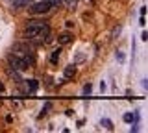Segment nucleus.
<instances>
[{
  "mask_svg": "<svg viewBox=\"0 0 148 133\" xmlns=\"http://www.w3.org/2000/svg\"><path fill=\"white\" fill-rule=\"evenodd\" d=\"M63 76L67 78V80H71V78L76 76V65H69V67H65V70H63Z\"/></svg>",
  "mask_w": 148,
  "mask_h": 133,
  "instance_id": "7ed1b4c3",
  "label": "nucleus"
},
{
  "mask_svg": "<svg viewBox=\"0 0 148 133\" xmlns=\"http://www.w3.org/2000/svg\"><path fill=\"white\" fill-rule=\"evenodd\" d=\"M120 30H122V28H120V26H117V28L113 30V33H111V39H117V35L120 33Z\"/></svg>",
  "mask_w": 148,
  "mask_h": 133,
  "instance_id": "6e6552de",
  "label": "nucleus"
},
{
  "mask_svg": "<svg viewBox=\"0 0 148 133\" xmlns=\"http://www.w3.org/2000/svg\"><path fill=\"white\" fill-rule=\"evenodd\" d=\"M102 126H106L108 130H113V126H111V120H102Z\"/></svg>",
  "mask_w": 148,
  "mask_h": 133,
  "instance_id": "9d476101",
  "label": "nucleus"
},
{
  "mask_svg": "<svg viewBox=\"0 0 148 133\" xmlns=\"http://www.w3.org/2000/svg\"><path fill=\"white\" fill-rule=\"evenodd\" d=\"M59 52H61V50H56V52H54V56H52V61H54V63L58 61V56H59Z\"/></svg>",
  "mask_w": 148,
  "mask_h": 133,
  "instance_id": "9b49d317",
  "label": "nucleus"
},
{
  "mask_svg": "<svg viewBox=\"0 0 148 133\" xmlns=\"http://www.w3.org/2000/svg\"><path fill=\"white\" fill-rule=\"evenodd\" d=\"M32 0H15V10H18V8H26L30 6Z\"/></svg>",
  "mask_w": 148,
  "mask_h": 133,
  "instance_id": "423d86ee",
  "label": "nucleus"
},
{
  "mask_svg": "<svg viewBox=\"0 0 148 133\" xmlns=\"http://www.w3.org/2000/svg\"><path fill=\"white\" fill-rule=\"evenodd\" d=\"M24 35L28 39H34V41H48L50 28L41 20H30L24 28Z\"/></svg>",
  "mask_w": 148,
  "mask_h": 133,
  "instance_id": "f257e3e1",
  "label": "nucleus"
},
{
  "mask_svg": "<svg viewBox=\"0 0 148 133\" xmlns=\"http://www.w3.org/2000/svg\"><path fill=\"white\" fill-rule=\"evenodd\" d=\"M124 120H126V122H133V120H137V115L128 113V115H124Z\"/></svg>",
  "mask_w": 148,
  "mask_h": 133,
  "instance_id": "0eeeda50",
  "label": "nucleus"
},
{
  "mask_svg": "<svg viewBox=\"0 0 148 133\" xmlns=\"http://www.w3.org/2000/svg\"><path fill=\"white\" fill-rule=\"evenodd\" d=\"M43 2L50 4V6H58V4H61V0H43Z\"/></svg>",
  "mask_w": 148,
  "mask_h": 133,
  "instance_id": "1a4fd4ad",
  "label": "nucleus"
},
{
  "mask_svg": "<svg viewBox=\"0 0 148 133\" xmlns=\"http://www.w3.org/2000/svg\"><path fill=\"white\" fill-rule=\"evenodd\" d=\"M50 4L46 2H37V4H32L28 10H30V13H34V15H43V13H48L50 11Z\"/></svg>",
  "mask_w": 148,
  "mask_h": 133,
  "instance_id": "f03ea898",
  "label": "nucleus"
},
{
  "mask_svg": "<svg viewBox=\"0 0 148 133\" xmlns=\"http://www.w3.org/2000/svg\"><path fill=\"white\" fill-rule=\"evenodd\" d=\"M83 93H85V94L91 93V85H85V87H83Z\"/></svg>",
  "mask_w": 148,
  "mask_h": 133,
  "instance_id": "f8f14e48",
  "label": "nucleus"
},
{
  "mask_svg": "<svg viewBox=\"0 0 148 133\" xmlns=\"http://www.w3.org/2000/svg\"><path fill=\"white\" fill-rule=\"evenodd\" d=\"M61 2L65 4V8H69V10H76V6H78V0H61Z\"/></svg>",
  "mask_w": 148,
  "mask_h": 133,
  "instance_id": "39448f33",
  "label": "nucleus"
},
{
  "mask_svg": "<svg viewBox=\"0 0 148 133\" xmlns=\"http://www.w3.org/2000/svg\"><path fill=\"white\" fill-rule=\"evenodd\" d=\"M72 43V35L71 33H61L59 35V44H69Z\"/></svg>",
  "mask_w": 148,
  "mask_h": 133,
  "instance_id": "20e7f679",
  "label": "nucleus"
}]
</instances>
